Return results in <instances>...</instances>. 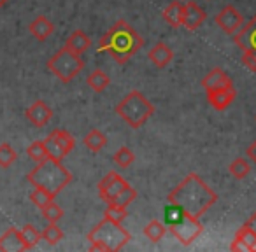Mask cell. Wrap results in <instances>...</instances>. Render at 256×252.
<instances>
[{
  "instance_id": "cell-28",
  "label": "cell",
  "mask_w": 256,
  "mask_h": 252,
  "mask_svg": "<svg viewBox=\"0 0 256 252\" xmlns=\"http://www.w3.org/2000/svg\"><path fill=\"white\" fill-rule=\"evenodd\" d=\"M112 160L120 168H128L130 165L134 163V161H136V154H134V151L130 149V147L123 146V147H120L116 153H114Z\"/></svg>"
},
{
  "instance_id": "cell-5",
  "label": "cell",
  "mask_w": 256,
  "mask_h": 252,
  "mask_svg": "<svg viewBox=\"0 0 256 252\" xmlns=\"http://www.w3.org/2000/svg\"><path fill=\"white\" fill-rule=\"evenodd\" d=\"M114 110H116L118 116H120L130 128L139 130L153 117L154 105L142 95V93L134 89V91H130L120 103H118Z\"/></svg>"
},
{
  "instance_id": "cell-13",
  "label": "cell",
  "mask_w": 256,
  "mask_h": 252,
  "mask_svg": "<svg viewBox=\"0 0 256 252\" xmlns=\"http://www.w3.org/2000/svg\"><path fill=\"white\" fill-rule=\"evenodd\" d=\"M234 40L242 51L244 49L256 51V14L252 16L246 25H242L240 28H238Z\"/></svg>"
},
{
  "instance_id": "cell-20",
  "label": "cell",
  "mask_w": 256,
  "mask_h": 252,
  "mask_svg": "<svg viewBox=\"0 0 256 252\" xmlns=\"http://www.w3.org/2000/svg\"><path fill=\"white\" fill-rule=\"evenodd\" d=\"M65 47H68V49L78 54H82L92 47V39H90L82 30H74V32L67 37V40H65Z\"/></svg>"
},
{
  "instance_id": "cell-25",
  "label": "cell",
  "mask_w": 256,
  "mask_h": 252,
  "mask_svg": "<svg viewBox=\"0 0 256 252\" xmlns=\"http://www.w3.org/2000/svg\"><path fill=\"white\" fill-rule=\"evenodd\" d=\"M228 170H230V174L234 175L237 181H242V179H246L251 174V163H249L246 158H235V160L228 165Z\"/></svg>"
},
{
  "instance_id": "cell-10",
  "label": "cell",
  "mask_w": 256,
  "mask_h": 252,
  "mask_svg": "<svg viewBox=\"0 0 256 252\" xmlns=\"http://www.w3.org/2000/svg\"><path fill=\"white\" fill-rule=\"evenodd\" d=\"M216 25L223 30L228 35H235L242 25H244V18L242 14L234 7V5H224L216 16H214Z\"/></svg>"
},
{
  "instance_id": "cell-39",
  "label": "cell",
  "mask_w": 256,
  "mask_h": 252,
  "mask_svg": "<svg viewBox=\"0 0 256 252\" xmlns=\"http://www.w3.org/2000/svg\"><path fill=\"white\" fill-rule=\"evenodd\" d=\"M254 119H256V117H254Z\"/></svg>"
},
{
  "instance_id": "cell-36",
  "label": "cell",
  "mask_w": 256,
  "mask_h": 252,
  "mask_svg": "<svg viewBox=\"0 0 256 252\" xmlns=\"http://www.w3.org/2000/svg\"><path fill=\"white\" fill-rule=\"evenodd\" d=\"M246 156H248L249 160H251L252 163L256 165V140H254V142L251 144V146L248 147V151H246Z\"/></svg>"
},
{
  "instance_id": "cell-21",
  "label": "cell",
  "mask_w": 256,
  "mask_h": 252,
  "mask_svg": "<svg viewBox=\"0 0 256 252\" xmlns=\"http://www.w3.org/2000/svg\"><path fill=\"white\" fill-rule=\"evenodd\" d=\"M182 5H184V2H181V0H174V2H170V4L164 9V12H162L164 19L172 26V28H181L182 26L181 25Z\"/></svg>"
},
{
  "instance_id": "cell-38",
  "label": "cell",
  "mask_w": 256,
  "mask_h": 252,
  "mask_svg": "<svg viewBox=\"0 0 256 252\" xmlns=\"http://www.w3.org/2000/svg\"><path fill=\"white\" fill-rule=\"evenodd\" d=\"M8 2H9V0H0V7H4V5L8 4Z\"/></svg>"
},
{
  "instance_id": "cell-32",
  "label": "cell",
  "mask_w": 256,
  "mask_h": 252,
  "mask_svg": "<svg viewBox=\"0 0 256 252\" xmlns=\"http://www.w3.org/2000/svg\"><path fill=\"white\" fill-rule=\"evenodd\" d=\"M128 212H126V207H121L116 205V203H107V209H106V219H110L114 223H123L126 219Z\"/></svg>"
},
{
  "instance_id": "cell-22",
  "label": "cell",
  "mask_w": 256,
  "mask_h": 252,
  "mask_svg": "<svg viewBox=\"0 0 256 252\" xmlns=\"http://www.w3.org/2000/svg\"><path fill=\"white\" fill-rule=\"evenodd\" d=\"M82 144H84L86 149L96 154V153H100L104 147H106L107 137L104 135V133L100 132L98 128H93V130H90V132L84 135V139H82Z\"/></svg>"
},
{
  "instance_id": "cell-3",
  "label": "cell",
  "mask_w": 256,
  "mask_h": 252,
  "mask_svg": "<svg viewBox=\"0 0 256 252\" xmlns=\"http://www.w3.org/2000/svg\"><path fill=\"white\" fill-rule=\"evenodd\" d=\"M26 181L34 188L44 189V191H48L51 196L56 198L72 182V174L62 165V161L53 160V158H46V160L39 161L34 170L28 172Z\"/></svg>"
},
{
  "instance_id": "cell-30",
  "label": "cell",
  "mask_w": 256,
  "mask_h": 252,
  "mask_svg": "<svg viewBox=\"0 0 256 252\" xmlns=\"http://www.w3.org/2000/svg\"><path fill=\"white\" fill-rule=\"evenodd\" d=\"M18 160V153L11 147V144L2 142L0 144V167L9 168L12 167V163Z\"/></svg>"
},
{
  "instance_id": "cell-16",
  "label": "cell",
  "mask_w": 256,
  "mask_h": 252,
  "mask_svg": "<svg viewBox=\"0 0 256 252\" xmlns=\"http://www.w3.org/2000/svg\"><path fill=\"white\" fill-rule=\"evenodd\" d=\"M232 251H249L256 252V231H252L251 228L240 226V230L237 231L234 242L230 245Z\"/></svg>"
},
{
  "instance_id": "cell-17",
  "label": "cell",
  "mask_w": 256,
  "mask_h": 252,
  "mask_svg": "<svg viewBox=\"0 0 256 252\" xmlns=\"http://www.w3.org/2000/svg\"><path fill=\"white\" fill-rule=\"evenodd\" d=\"M150 61L154 65L156 68H165L167 65H170V61L174 60V51L170 49V46L165 42H158L148 53Z\"/></svg>"
},
{
  "instance_id": "cell-4",
  "label": "cell",
  "mask_w": 256,
  "mask_h": 252,
  "mask_svg": "<svg viewBox=\"0 0 256 252\" xmlns=\"http://www.w3.org/2000/svg\"><path fill=\"white\" fill-rule=\"evenodd\" d=\"M88 242L92 251H121L126 247V244L132 240V235L126 228L121 226V223H114L104 217L95 228L88 233Z\"/></svg>"
},
{
  "instance_id": "cell-7",
  "label": "cell",
  "mask_w": 256,
  "mask_h": 252,
  "mask_svg": "<svg viewBox=\"0 0 256 252\" xmlns=\"http://www.w3.org/2000/svg\"><path fill=\"white\" fill-rule=\"evenodd\" d=\"M167 231L179 242V244L188 247V245H192L193 242L204 233V226L198 217L192 216V214L184 210L182 216L179 217L176 223L167 224Z\"/></svg>"
},
{
  "instance_id": "cell-8",
  "label": "cell",
  "mask_w": 256,
  "mask_h": 252,
  "mask_svg": "<svg viewBox=\"0 0 256 252\" xmlns=\"http://www.w3.org/2000/svg\"><path fill=\"white\" fill-rule=\"evenodd\" d=\"M48 149V158H53V160L64 161V158L68 156L72 149L76 146V139L67 132V130H53L50 135L44 139Z\"/></svg>"
},
{
  "instance_id": "cell-9",
  "label": "cell",
  "mask_w": 256,
  "mask_h": 252,
  "mask_svg": "<svg viewBox=\"0 0 256 252\" xmlns=\"http://www.w3.org/2000/svg\"><path fill=\"white\" fill-rule=\"evenodd\" d=\"M128 186V182L121 177L118 172H109L102 181L98 182V196L102 202L112 203L121 191Z\"/></svg>"
},
{
  "instance_id": "cell-6",
  "label": "cell",
  "mask_w": 256,
  "mask_h": 252,
  "mask_svg": "<svg viewBox=\"0 0 256 252\" xmlns=\"http://www.w3.org/2000/svg\"><path fill=\"white\" fill-rule=\"evenodd\" d=\"M82 68H84V60L81 58V54L74 53L65 46L48 60V70L65 84L74 81L76 75L82 72Z\"/></svg>"
},
{
  "instance_id": "cell-27",
  "label": "cell",
  "mask_w": 256,
  "mask_h": 252,
  "mask_svg": "<svg viewBox=\"0 0 256 252\" xmlns=\"http://www.w3.org/2000/svg\"><path fill=\"white\" fill-rule=\"evenodd\" d=\"M22 237H23V242H25V245H26V251L34 249L40 240H42L40 231L37 230L36 226H32V224H25V226L22 228Z\"/></svg>"
},
{
  "instance_id": "cell-11",
  "label": "cell",
  "mask_w": 256,
  "mask_h": 252,
  "mask_svg": "<svg viewBox=\"0 0 256 252\" xmlns=\"http://www.w3.org/2000/svg\"><path fill=\"white\" fill-rule=\"evenodd\" d=\"M207 19V12L206 9L200 7L196 2H186L182 5V18H181V25L184 26L190 32H195L202 26V23Z\"/></svg>"
},
{
  "instance_id": "cell-34",
  "label": "cell",
  "mask_w": 256,
  "mask_h": 252,
  "mask_svg": "<svg viewBox=\"0 0 256 252\" xmlns=\"http://www.w3.org/2000/svg\"><path fill=\"white\" fill-rule=\"evenodd\" d=\"M136 200H137V191L132 188V186L128 184L126 188H124L123 191L118 195V198L114 200L112 203H116V205H121V207H128V205H132Z\"/></svg>"
},
{
  "instance_id": "cell-29",
  "label": "cell",
  "mask_w": 256,
  "mask_h": 252,
  "mask_svg": "<svg viewBox=\"0 0 256 252\" xmlns=\"http://www.w3.org/2000/svg\"><path fill=\"white\" fill-rule=\"evenodd\" d=\"M26 154H28L30 160L36 161V163L46 160V158H48V149H46V144H44V140H34V142L26 147Z\"/></svg>"
},
{
  "instance_id": "cell-1",
  "label": "cell",
  "mask_w": 256,
  "mask_h": 252,
  "mask_svg": "<svg viewBox=\"0 0 256 252\" xmlns=\"http://www.w3.org/2000/svg\"><path fill=\"white\" fill-rule=\"evenodd\" d=\"M167 202L179 205L195 217H202L218 202L216 191L195 172H190L174 189L167 195Z\"/></svg>"
},
{
  "instance_id": "cell-26",
  "label": "cell",
  "mask_w": 256,
  "mask_h": 252,
  "mask_svg": "<svg viewBox=\"0 0 256 252\" xmlns=\"http://www.w3.org/2000/svg\"><path fill=\"white\" fill-rule=\"evenodd\" d=\"M40 237L42 240H46L50 245H56L64 240V231L60 226H56V223H50L42 231H40Z\"/></svg>"
},
{
  "instance_id": "cell-35",
  "label": "cell",
  "mask_w": 256,
  "mask_h": 252,
  "mask_svg": "<svg viewBox=\"0 0 256 252\" xmlns=\"http://www.w3.org/2000/svg\"><path fill=\"white\" fill-rule=\"evenodd\" d=\"M240 63L244 67H248L251 72H256V51L244 49L240 54Z\"/></svg>"
},
{
  "instance_id": "cell-23",
  "label": "cell",
  "mask_w": 256,
  "mask_h": 252,
  "mask_svg": "<svg viewBox=\"0 0 256 252\" xmlns=\"http://www.w3.org/2000/svg\"><path fill=\"white\" fill-rule=\"evenodd\" d=\"M142 233H144V237H146L150 242H153V244H158V242H160L162 238L165 237V233H167V224L162 223L160 219H153V221H150L146 226H144Z\"/></svg>"
},
{
  "instance_id": "cell-2",
  "label": "cell",
  "mask_w": 256,
  "mask_h": 252,
  "mask_svg": "<svg viewBox=\"0 0 256 252\" xmlns=\"http://www.w3.org/2000/svg\"><path fill=\"white\" fill-rule=\"evenodd\" d=\"M144 40L132 25L124 19L116 21L98 40V53L110 54L118 65H124L142 47Z\"/></svg>"
},
{
  "instance_id": "cell-18",
  "label": "cell",
  "mask_w": 256,
  "mask_h": 252,
  "mask_svg": "<svg viewBox=\"0 0 256 252\" xmlns=\"http://www.w3.org/2000/svg\"><path fill=\"white\" fill-rule=\"evenodd\" d=\"M0 251L4 252H12V251H26V245L23 242L22 230L11 226L0 237Z\"/></svg>"
},
{
  "instance_id": "cell-24",
  "label": "cell",
  "mask_w": 256,
  "mask_h": 252,
  "mask_svg": "<svg viewBox=\"0 0 256 252\" xmlns=\"http://www.w3.org/2000/svg\"><path fill=\"white\" fill-rule=\"evenodd\" d=\"M86 84H88L95 93H102V91H106V89L109 88L110 79H109V75H107L106 72L100 70V68H96V70H93L92 74L86 77Z\"/></svg>"
},
{
  "instance_id": "cell-37",
  "label": "cell",
  "mask_w": 256,
  "mask_h": 252,
  "mask_svg": "<svg viewBox=\"0 0 256 252\" xmlns=\"http://www.w3.org/2000/svg\"><path fill=\"white\" fill-rule=\"evenodd\" d=\"M246 226H248V228H251V230L252 231H256V212L254 214H252V216L251 217H249V219L248 221H246Z\"/></svg>"
},
{
  "instance_id": "cell-14",
  "label": "cell",
  "mask_w": 256,
  "mask_h": 252,
  "mask_svg": "<svg viewBox=\"0 0 256 252\" xmlns=\"http://www.w3.org/2000/svg\"><path fill=\"white\" fill-rule=\"evenodd\" d=\"M235 96H237V93H235V88L232 86V88H221V89H212V91H207V100H209L210 107L216 110H226L228 107L234 103Z\"/></svg>"
},
{
  "instance_id": "cell-31",
  "label": "cell",
  "mask_w": 256,
  "mask_h": 252,
  "mask_svg": "<svg viewBox=\"0 0 256 252\" xmlns=\"http://www.w3.org/2000/svg\"><path fill=\"white\" fill-rule=\"evenodd\" d=\"M40 212H42L44 219H46L48 223H58V221L64 217V209H62L58 203H54V200L48 203L46 207H42Z\"/></svg>"
},
{
  "instance_id": "cell-33",
  "label": "cell",
  "mask_w": 256,
  "mask_h": 252,
  "mask_svg": "<svg viewBox=\"0 0 256 252\" xmlns=\"http://www.w3.org/2000/svg\"><path fill=\"white\" fill-rule=\"evenodd\" d=\"M53 200H54V196H51L50 193L44 191V189L34 188V191L30 193V202H32L37 209H42V207H46L48 203L53 202Z\"/></svg>"
},
{
  "instance_id": "cell-19",
  "label": "cell",
  "mask_w": 256,
  "mask_h": 252,
  "mask_svg": "<svg viewBox=\"0 0 256 252\" xmlns=\"http://www.w3.org/2000/svg\"><path fill=\"white\" fill-rule=\"evenodd\" d=\"M28 32L32 33V37H36L39 42H44V40H48L54 33V25L46 16H37L28 25Z\"/></svg>"
},
{
  "instance_id": "cell-15",
  "label": "cell",
  "mask_w": 256,
  "mask_h": 252,
  "mask_svg": "<svg viewBox=\"0 0 256 252\" xmlns=\"http://www.w3.org/2000/svg\"><path fill=\"white\" fill-rule=\"evenodd\" d=\"M234 81L230 79V75L223 70V68L216 67L202 79V88L207 91H212V89H221V88H232Z\"/></svg>"
},
{
  "instance_id": "cell-12",
  "label": "cell",
  "mask_w": 256,
  "mask_h": 252,
  "mask_svg": "<svg viewBox=\"0 0 256 252\" xmlns=\"http://www.w3.org/2000/svg\"><path fill=\"white\" fill-rule=\"evenodd\" d=\"M25 117L37 128H44L53 117V110L44 100H36L28 109L25 110Z\"/></svg>"
}]
</instances>
